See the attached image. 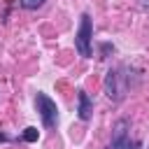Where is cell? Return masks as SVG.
I'll return each mask as SVG.
<instances>
[{"instance_id": "6da1fadb", "label": "cell", "mask_w": 149, "mask_h": 149, "mask_svg": "<svg viewBox=\"0 0 149 149\" xmlns=\"http://www.w3.org/2000/svg\"><path fill=\"white\" fill-rule=\"evenodd\" d=\"M35 107H37V112H40V116H42L44 128H54V126L58 123V107H56V102H54L47 93L37 91V95H35Z\"/></svg>"}, {"instance_id": "7a4b0ae2", "label": "cell", "mask_w": 149, "mask_h": 149, "mask_svg": "<svg viewBox=\"0 0 149 149\" xmlns=\"http://www.w3.org/2000/svg\"><path fill=\"white\" fill-rule=\"evenodd\" d=\"M91 37H93V26H91V16L88 14H81V21H79V30H77V37H74V47L79 51V56L84 58H91Z\"/></svg>"}, {"instance_id": "3957f363", "label": "cell", "mask_w": 149, "mask_h": 149, "mask_svg": "<svg viewBox=\"0 0 149 149\" xmlns=\"http://www.w3.org/2000/svg\"><path fill=\"white\" fill-rule=\"evenodd\" d=\"M107 149H137V144L130 142V137H128V121L126 119H121V121L114 123L112 140H109Z\"/></svg>"}, {"instance_id": "277c9868", "label": "cell", "mask_w": 149, "mask_h": 149, "mask_svg": "<svg viewBox=\"0 0 149 149\" xmlns=\"http://www.w3.org/2000/svg\"><path fill=\"white\" fill-rule=\"evenodd\" d=\"M119 79H121L119 70H109L107 77H105V93H107V98H112V100H121V98L126 95V84L119 81Z\"/></svg>"}, {"instance_id": "5b68a950", "label": "cell", "mask_w": 149, "mask_h": 149, "mask_svg": "<svg viewBox=\"0 0 149 149\" xmlns=\"http://www.w3.org/2000/svg\"><path fill=\"white\" fill-rule=\"evenodd\" d=\"M77 100H79V105H77L79 119H81V121H88L91 114H93V102H91L88 93H86V91H79V93H77Z\"/></svg>"}, {"instance_id": "8992f818", "label": "cell", "mask_w": 149, "mask_h": 149, "mask_svg": "<svg viewBox=\"0 0 149 149\" xmlns=\"http://www.w3.org/2000/svg\"><path fill=\"white\" fill-rule=\"evenodd\" d=\"M40 137V130L35 128V126H28L26 130H23V142H35Z\"/></svg>"}, {"instance_id": "52a82bcc", "label": "cell", "mask_w": 149, "mask_h": 149, "mask_svg": "<svg viewBox=\"0 0 149 149\" xmlns=\"http://www.w3.org/2000/svg\"><path fill=\"white\" fill-rule=\"evenodd\" d=\"M44 2H47V0H19V5H21L23 9H40Z\"/></svg>"}, {"instance_id": "ba28073f", "label": "cell", "mask_w": 149, "mask_h": 149, "mask_svg": "<svg viewBox=\"0 0 149 149\" xmlns=\"http://www.w3.org/2000/svg\"><path fill=\"white\" fill-rule=\"evenodd\" d=\"M0 142H7V135H2V133H0Z\"/></svg>"}]
</instances>
